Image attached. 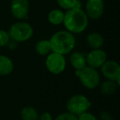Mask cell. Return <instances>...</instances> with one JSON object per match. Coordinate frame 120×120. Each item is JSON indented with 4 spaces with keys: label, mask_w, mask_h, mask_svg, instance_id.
Listing matches in <instances>:
<instances>
[{
    "label": "cell",
    "mask_w": 120,
    "mask_h": 120,
    "mask_svg": "<svg viewBox=\"0 0 120 120\" xmlns=\"http://www.w3.org/2000/svg\"><path fill=\"white\" fill-rule=\"evenodd\" d=\"M104 1L103 0H87L86 4V14L92 20L99 19L104 12Z\"/></svg>",
    "instance_id": "obj_10"
},
{
    "label": "cell",
    "mask_w": 120,
    "mask_h": 120,
    "mask_svg": "<svg viewBox=\"0 0 120 120\" xmlns=\"http://www.w3.org/2000/svg\"><path fill=\"white\" fill-rule=\"evenodd\" d=\"M21 118L22 120H38L39 113L32 106H26L21 110Z\"/></svg>",
    "instance_id": "obj_16"
},
{
    "label": "cell",
    "mask_w": 120,
    "mask_h": 120,
    "mask_svg": "<svg viewBox=\"0 0 120 120\" xmlns=\"http://www.w3.org/2000/svg\"><path fill=\"white\" fill-rule=\"evenodd\" d=\"M101 72L105 78L116 82L119 85L120 82V66L118 62L113 60H106L100 68Z\"/></svg>",
    "instance_id": "obj_7"
},
{
    "label": "cell",
    "mask_w": 120,
    "mask_h": 120,
    "mask_svg": "<svg viewBox=\"0 0 120 120\" xmlns=\"http://www.w3.org/2000/svg\"><path fill=\"white\" fill-rule=\"evenodd\" d=\"M14 64L11 58L0 54V76L9 75L13 71Z\"/></svg>",
    "instance_id": "obj_13"
},
{
    "label": "cell",
    "mask_w": 120,
    "mask_h": 120,
    "mask_svg": "<svg viewBox=\"0 0 120 120\" xmlns=\"http://www.w3.org/2000/svg\"><path fill=\"white\" fill-rule=\"evenodd\" d=\"M51 51L66 55L73 50L76 45V39L73 34L68 30H60L54 33L49 40Z\"/></svg>",
    "instance_id": "obj_2"
},
{
    "label": "cell",
    "mask_w": 120,
    "mask_h": 120,
    "mask_svg": "<svg viewBox=\"0 0 120 120\" xmlns=\"http://www.w3.org/2000/svg\"><path fill=\"white\" fill-rule=\"evenodd\" d=\"M100 90L104 95H111L117 90L118 87V84L116 82L111 80L104 81L103 82L100 83Z\"/></svg>",
    "instance_id": "obj_14"
},
{
    "label": "cell",
    "mask_w": 120,
    "mask_h": 120,
    "mask_svg": "<svg viewBox=\"0 0 120 120\" xmlns=\"http://www.w3.org/2000/svg\"><path fill=\"white\" fill-rule=\"evenodd\" d=\"M70 64L75 70H81L86 66V57L80 52H74L70 56Z\"/></svg>",
    "instance_id": "obj_12"
},
{
    "label": "cell",
    "mask_w": 120,
    "mask_h": 120,
    "mask_svg": "<svg viewBox=\"0 0 120 120\" xmlns=\"http://www.w3.org/2000/svg\"><path fill=\"white\" fill-rule=\"evenodd\" d=\"M11 12L15 18L23 20L27 18L29 13L28 0H12L11 2Z\"/></svg>",
    "instance_id": "obj_9"
},
{
    "label": "cell",
    "mask_w": 120,
    "mask_h": 120,
    "mask_svg": "<svg viewBox=\"0 0 120 120\" xmlns=\"http://www.w3.org/2000/svg\"><path fill=\"white\" fill-rule=\"evenodd\" d=\"M35 50L39 55H41V56L48 55L51 52L49 41L47 40H41L38 41L35 46Z\"/></svg>",
    "instance_id": "obj_17"
},
{
    "label": "cell",
    "mask_w": 120,
    "mask_h": 120,
    "mask_svg": "<svg viewBox=\"0 0 120 120\" xmlns=\"http://www.w3.org/2000/svg\"><path fill=\"white\" fill-rule=\"evenodd\" d=\"M8 32L11 40L13 41L25 42L31 38L34 30L28 22H18L12 24Z\"/></svg>",
    "instance_id": "obj_4"
},
{
    "label": "cell",
    "mask_w": 120,
    "mask_h": 120,
    "mask_svg": "<svg viewBox=\"0 0 120 120\" xmlns=\"http://www.w3.org/2000/svg\"><path fill=\"white\" fill-rule=\"evenodd\" d=\"M91 106V102L86 96L81 94H77L68 100L66 108L68 112L78 116L79 114L86 112Z\"/></svg>",
    "instance_id": "obj_5"
},
{
    "label": "cell",
    "mask_w": 120,
    "mask_h": 120,
    "mask_svg": "<svg viewBox=\"0 0 120 120\" xmlns=\"http://www.w3.org/2000/svg\"><path fill=\"white\" fill-rule=\"evenodd\" d=\"M77 120H98V118L91 113L89 112H85L77 116Z\"/></svg>",
    "instance_id": "obj_21"
},
{
    "label": "cell",
    "mask_w": 120,
    "mask_h": 120,
    "mask_svg": "<svg viewBox=\"0 0 120 120\" xmlns=\"http://www.w3.org/2000/svg\"><path fill=\"white\" fill-rule=\"evenodd\" d=\"M46 68L50 73L58 75L66 68V59L64 55L52 52L49 53L45 60Z\"/></svg>",
    "instance_id": "obj_6"
},
{
    "label": "cell",
    "mask_w": 120,
    "mask_h": 120,
    "mask_svg": "<svg viewBox=\"0 0 120 120\" xmlns=\"http://www.w3.org/2000/svg\"><path fill=\"white\" fill-rule=\"evenodd\" d=\"M54 120H77V116L69 112H65L58 115Z\"/></svg>",
    "instance_id": "obj_20"
},
{
    "label": "cell",
    "mask_w": 120,
    "mask_h": 120,
    "mask_svg": "<svg viewBox=\"0 0 120 120\" xmlns=\"http://www.w3.org/2000/svg\"><path fill=\"white\" fill-rule=\"evenodd\" d=\"M38 120H53V117L48 112H44L39 116Z\"/></svg>",
    "instance_id": "obj_22"
},
{
    "label": "cell",
    "mask_w": 120,
    "mask_h": 120,
    "mask_svg": "<svg viewBox=\"0 0 120 120\" xmlns=\"http://www.w3.org/2000/svg\"><path fill=\"white\" fill-rule=\"evenodd\" d=\"M75 74L83 86L89 90L95 89L100 83V76L97 69L89 66H86L81 70H75Z\"/></svg>",
    "instance_id": "obj_3"
},
{
    "label": "cell",
    "mask_w": 120,
    "mask_h": 120,
    "mask_svg": "<svg viewBox=\"0 0 120 120\" xmlns=\"http://www.w3.org/2000/svg\"><path fill=\"white\" fill-rule=\"evenodd\" d=\"M11 38L8 31L4 30H0V47L7 46L10 43Z\"/></svg>",
    "instance_id": "obj_19"
},
{
    "label": "cell",
    "mask_w": 120,
    "mask_h": 120,
    "mask_svg": "<svg viewBox=\"0 0 120 120\" xmlns=\"http://www.w3.org/2000/svg\"><path fill=\"white\" fill-rule=\"evenodd\" d=\"M86 44L92 49H101L105 44L104 37L98 32H91L86 36Z\"/></svg>",
    "instance_id": "obj_11"
},
{
    "label": "cell",
    "mask_w": 120,
    "mask_h": 120,
    "mask_svg": "<svg viewBox=\"0 0 120 120\" xmlns=\"http://www.w3.org/2000/svg\"><path fill=\"white\" fill-rule=\"evenodd\" d=\"M100 118L102 120H113L111 114H109L107 112H101L100 113Z\"/></svg>",
    "instance_id": "obj_23"
},
{
    "label": "cell",
    "mask_w": 120,
    "mask_h": 120,
    "mask_svg": "<svg viewBox=\"0 0 120 120\" xmlns=\"http://www.w3.org/2000/svg\"><path fill=\"white\" fill-rule=\"evenodd\" d=\"M107 60V53L105 50L101 49H92L88 53L86 57V66L93 68H100L101 66Z\"/></svg>",
    "instance_id": "obj_8"
},
{
    "label": "cell",
    "mask_w": 120,
    "mask_h": 120,
    "mask_svg": "<svg viewBox=\"0 0 120 120\" xmlns=\"http://www.w3.org/2000/svg\"><path fill=\"white\" fill-rule=\"evenodd\" d=\"M88 17L82 8H72L64 13L63 23L68 31L72 34L83 32L88 26Z\"/></svg>",
    "instance_id": "obj_1"
},
{
    "label": "cell",
    "mask_w": 120,
    "mask_h": 120,
    "mask_svg": "<svg viewBox=\"0 0 120 120\" xmlns=\"http://www.w3.org/2000/svg\"><path fill=\"white\" fill-rule=\"evenodd\" d=\"M64 13L60 9H53L50 11L48 15V20L52 25L58 26L62 24L64 22Z\"/></svg>",
    "instance_id": "obj_15"
},
{
    "label": "cell",
    "mask_w": 120,
    "mask_h": 120,
    "mask_svg": "<svg viewBox=\"0 0 120 120\" xmlns=\"http://www.w3.org/2000/svg\"><path fill=\"white\" fill-rule=\"evenodd\" d=\"M77 1V0H57V3H58V6L62 8L69 10V9L75 8Z\"/></svg>",
    "instance_id": "obj_18"
}]
</instances>
